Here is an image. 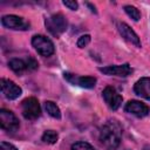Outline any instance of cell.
<instances>
[{
    "mask_svg": "<svg viewBox=\"0 0 150 150\" xmlns=\"http://www.w3.org/2000/svg\"><path fill=\"white\" fill-rule=\"evenodd\" d=\"M41 139L47 143V144H55L59 139V134L54 130H46L43 134H42V137Z\"/></svg>",
    "mask_w": 150,
    "mask_h": 150,
    "instance_id": "16",
    "label": "cell"
},
{
    "mask_svg": "<svg viewBox=\"0 0 150 150\" xmlns=\"http://www.w3.org/2000/svg\"><path fill=\"white\" fill-rule=\"evenodd\" d=\"M124 12L128 14V16H130L132 20L135 21H138L141 19V13L135 7V6H131V5H125L124 6Z\"/></svg>",
    "mask_w": 150,
    "mask_h": 150,
    "instance_id": "17",
    "label": "cell"
},
{
    "mask_svg": "<svg viewBox=\"0 0 150 150\" xmlns=\"http://www.w3.org/2000/svg\"><path fill=\"white\" fill-rule=\"evenodd\" d=\"M0 86H1V93L7 100H16L22 94V89L11 80L1 79Z\"/></svg>",
    "mask_w": 150,
    "mask_h": 150,
    "instance_id": "9",
    "label": "cell"
},
{
    "mask_svg": "<svg viewBox=\"0 0 150 150\" xmlns=\"http://www.w3.org/2000/svg\"><path fill=\"white\" fill-rule=\"evenodd\" d=\"M70 150H95V148L87 143V142H83V141H80V142H76L71 145Z\"/></svg>",
    "mask_w": 150,
    "mask_h": 150,
    "instance_id": "18",
    "label": "cell"
},
{
    "mask_svg": "<svg viewBox=\"0 0 150 150\" xmlns=\"http://www.w3.org/2000/svg\"><path fill=\"white\" fill-rule=\"evenodd\" d=\"M32 46L41 56L48 57L52 56L55 52V47L52 40L41 34H36L32 38Z\"/></svg>",
    "mask_w": 150,
    "mask_h": 150,
    "instance_id": "3",
    "label": "cell"
},
{
    "mask_svg": "<svg viewBox=\"0 0 150 150\" xmlns=\"http://www.w3.org/2000/svg\"><path fill=\"white\" fill-rule=\"evenodd\" d=\"M64 79L73 83L74 86H80L82 88H87V89H91L96 86V77L94 76H77L70 73H64Z\"/></svg>",
    "mask_w": 150,
    "mask_h": 150,
    "instance_id": "11",
    "label": "cell"
},
{
    "mask_svg": "<svg viewBox=\"0 0 150 150\" xmlns=\"http://www.w3.org/2000/svg\"><path fill=\"white\" fill-rule=\"evenodd\" d=\"M89 42H90V35H89V34H84V35H81V36L77 39L76 45H77L79 48H83V47H86Z\"/></svg>",
    "mask_w": 150,
    "mask_h": 150,
    "instance_id": "19",
    "label": "cell"
},
{
    "mask_svg": "<svg viewBox=\"0 0 150 150\" xmlns=\"http://www.w3.org/2000/svg\"><path fill=\"white\" fill-rule=\"evenodd\" d=\"M0 150H18L13 144L7 143V142H1L0 143Z\"/></svg>",
    "mask_w": 150,
    "mask_h": 150,
    "instance_id": "22",
    "label": "cell"
},
{
    "mask_svg": "<svg viewBox=\"0 0 150 150\" xmlns=\"http://www.w3.org/2000/svg\"><path fill=\"white\" fill-rule=\"evenodd\" d=\"M0 125L4 130L14 132L19 129L20 122L14 112H12L11 110H7V109H1L0 110Z\"/></svg>",
    "mask_w": 150,
    "mask_h": 150,
    "instance_id": "6",
    "label": "cell"
},
{
    "mask_svg": "<svg viewBox=\"0 0 150 150\" xmlns=\"http://www.w3.org/2000/svg\"><path fill=\"white\" fill-rule=\"evenodd\" d=\"M102 95H103V98L107 103V105L112 109V110H117L121 104H122V101H123V97L117 93V90L110 86L105 87L102 91Z\"/></svg>",
    "mask_w": 150,
    "mask_h": 150,
    "instance_id": "7",
    "label": "cell"
},
{
    "mask_svg": "<svg viewBox=\"0 0 150 150\" xmlns=\"http://www.w3.org/2000/svg\"><path fill=\"white\" fill-rule=\"evenodd\" d=\"M136 95L150 101V77H141L134 86Z\"/></svg>",
    "mask_w": 150,
    "mask_h": 150,
    "instance_id": "13",
    "label": "cell"
},
{
    "mask_svg": "<svg viewBox=\"0 0 150 150\" xmlns=\"http://www.w3.org/2000/svg\"><path fill=\"white\" fill-rule=\"evenodd\" d=\"M117 29L120 32V34L122 35V38H124L127 41H129L130 43H132L136 47H141V40L138 38V35L136 34V32L125 22H118L117 23Z\"/></svg>",
    "mask_w": 150,
    "mask_h": 150,
    "instance_id": "12",
    "label": "cell"
},
{
    "mask_svg": "<svg viewBox=\"0 0 150 150\" xmlns=\"http://www.w3.org/2000/svg\"><path fill=\"white\" fill-rule=\"evenodd\" d=\"M45 109L48 112V115L52 116L53 118H57V120L61 118V110L57 107V104L54 103L53 101H46L45 102Z\"/></svg>",
    "mask_w": 150,
    "mask_h": 150,
    "instance_id": "15",
    "label": "cell"
},
{
    "mask_svg": "<svg viewBox=\"0 0 150 150\" xmlns=\"http://www.w3.org/2000/svg\"><path fill=\"white\" fill-rule=\"evenodd\" d=\"M1 25L8 29L13 30H27L29 29V22L26 21L23 18L14 15V14H7L1 18Z\"/></svg>",
    "mask_w": 150,
    "mask_h": 150,
    "instance_id": "5",
    "label": "cell"
},
{
    "mask_svg": "<svg viewBox=\"0 0 150 150\" xmlns=\"http://www.w3.org/2000/svg\"><path fill=\"white\" fill-rule=\"evenodd\" d=\"M62 4L71 11H76L79 8V4L75 0H64V1H62Z\"/></svg>",
    "mask_w": 150,
    "mask_h": 150,
    "instance_id": "21",
    "label": "cell"
},
{
    "mask_svg": "<svg viewBox=\"0 0 150 150\" xmlns=\"http://www.w3.org/2000/svg\"><path fill=\"white\" fill-rule=\"evenodd\" d=\"M26 63H27V69H29V70H34V69H36L39 67L38 61L34 57H30V56L26 60Z\"/></svg>",
    "mask_w": 150,
    "mask_h": 150,
    "instance_id": "20",
    "label": "cell"
},
{
    "mask_svg": "<svg viewBox=\"0 0 150 150\" xmlns=\"http://www.w3.org/2000/svg\"><path fill=\"white\" fill-rule=\"evenodd\" d=\"M8 66L16 74H21V73H23L27 69L26 60H22V59H12L8 62Z\"/></svg>",
    "mask_w": 150,
    "mask_h": 150,
    "instance_id": "14",
    "label": "cell"
},
{
    "mask_svg": "<svg viewBox=\"0 0 150 150\" xmlns=\"http://www.w3.org/2000/svg\"><path fill=\"white\" fill-rule=\"evenodd\" d=\"M22 116L26 120H36L41 115V107L35 97H27L21 102Z\"/></svg>",
    "mask_w": 150,
    "mask_h": 150,
    "instance_id": "4",
    "label": "cell"
},
{
    "mask_svg": "<svg viewBox=\"0 0 150 150\" xmlns=\"http://www.w3.org/2000/svg\"><path fill=\"white\" fill-rule=\"evenodd\" d=\"M124 110H125V112L131 114V115H134L136 117H139V118L145 117L150 112V108L145 103H143L141 101H137V100H131L128 103H125Z\"/></svg>",
    "mask_w": 150,
    "mask_h": 150,
    "instance_id": "10",
    "label": "cell"
},
{
    "mask_svg": "<svg viewBox=\"0 0 150 150\" xmlns=\"http://www.w3.org/2000/svg\"><path fill=\"white\" fill-rule=\"evenodd\" d=\"M98 138L107 150H115L121 143V128L116 122H108L101 127Z\"/></svg>",
    "mask_w": 150,
    "mask_h": 150,
    "instance_id": "1",
    "label": "cell"
},
{
    "mask_svg": "<svg viewBox=\"0 0 150 150\" xmlns=\"http://www.w3.org/2000/svg\"><path fill=\"white\" fill-rule=\"evenodd\" d=\"M87 6L90 8V11H91L93 13H97V12H96V9H95V7H94L93 5H90V4H87Z\"/></svg>",
    "mask_w": 150,
    "mask_h": 150,
    "instance_id": "23",
    "label": "cell"
},
{
    "mask_svg": "<svg viewBox=\"0 0 150 150\" xmlns=\"http://www.w3.org/2000/svg\"><path fill=\"white\" fill-rule=\"evenodd\" d=\"M45 25L48 29V32L54 35V36H60L61 34H63L68 27V22H67V19L63 14L61 13H56V14H53L52 16H49L48 19H46L45 21Z\"/></svg>",
    "mask_w": 150,
    "mask_h": 150,
    "instance_id": "2",
    "label": "cell"
},
{
    "mask_svg": "<svg viewBox=\"0 0 150 150\" xmlns=\"http://www.w3.org/2000/svg\"><path fill=\"white\" fill-rule=\"evenodd\" d=\"M98 70L105 75L109 76H122L125 77L132 73V68L129 63L123 64H114V66H107V67H100Z\"/></svg>",
    "mask_w": 150,
    "mask_h": 150,
    "instance_id": "8",
    "label": "cell"
}]
</instances>
